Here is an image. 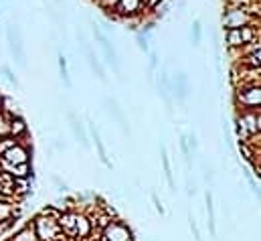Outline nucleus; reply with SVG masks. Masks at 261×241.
Segmentation results:
<instances>
[{"mask_svg": "<svg viewBox=\"0 0 261 241\" xmlns=\"http://www.w3.org/2000/svg\"><path fill=\"white\" fill-rule=\"evenodd\" d=\"M221 23H223V29L229 31V29H241V27L259 23V19L253 17V15H249L245 9L225 7V13H223V17H221Z\"/></svg>", "mask_w": 261, "mask_h": 241, "instance_id": "1", "label": "nucleus"}, {"mask_svg": "<svg viewBox=\"0 0 261 241\" xmlns=\"http://www.w3.org/2000/svg\"><path fill=\"white\" fill-rule=\"evenodd\" d=\"M115 19H125V17H138L144 13V3L142 0H117L113 9Z\"/></svg>", "mask_w": 261, "mask_h": 241, "instance_id": "2", "label": "nucleus"}, {"mask_svg": "<svg viewBox=\"0 0 261 241\" xmlns=\"http://www.w3.org/2000/svg\"><path fill=\"white\" fill-rule=\"evenodd\" d=\"M93 37L99 41V47H101V51H103V55H105V61H107L109 65H113L115 73H119V61H117V55H115V51H113L111 43L107 41V37L97 29V25H95V23H93Z\"/></svg>", "mask_w": 261, "mask_h": 241, "instance_id": "3", "label": "nucleus"}, {"mask_svg": "<svg viewBox=\"0 0 261 241\" xmlns=\"http://www.w3.org/2000/svg\"><path fill=\"white\" fill-rule=\"evenodd\" d=\"M7 39H9V45H11V51L15 55V59L25 67V47H23V37H21V31L17 27H9L7 29Z\"/></svg>", "mask_w": 261, "mask_h": 241, "instance_id": "4", "label": "nucleus"}, {"mask_svg": "<svg viewBox=\"0 0 261 241\" xmlns=\"http://www.w3.org/2000/svg\"><path fill=\"white\" fill-rule=\"evenodd\" d=\"M239 101L247 107H257L259 105V85H247L239 89Z\"/></svg>", "mask_w": 261, "mask_h": 241, "instance_id": "5", "label": "nucleus"}, {"mask_svg": "<svg viewBox=\"0 0 261 241\" xmlns=\"http://www.w3.org/2000/svg\"><path fill=\"white\" fill-rule=\"evenodd\" d=\"M81 41H83V45H85V53H87V61H89V65H91V69L97 73V77L101 79V81H105V71H103V67L99 65V61H97V57H95V53L91 51V47L85 43V39L81 37Z\"/></svg>", "mask_w": 261, "mask_h": 241, "instance_id": "6", "label": "nucleus"}, {"mask_svg": "<svg viewBox=\"0 0 261 241\" xmlns=\"http://www.w3.org/2000/svg\"><path fill=\"white\" fill-rule=\"evenodd\" d=\"M174 95L180 99V101H184L186 99V95H188V79H186V75L184 73H178L176 77H174Z\"/></svg>", "mask_w": 261, "mask_h": 241, "instance_id": "7", "label": "nucleus"}, {"mask_svg": "<svg viewBox=\"0 0 261 241\" xmlns=\"http://www.w3.org/2000/svg\"><path fill=\"white\" fill-rule=\"evenodd\" d=\"M225 45L229 49H241L245 45L243 37H241V29H229L227 35H225Z\"/></svg>", "mask_w": 261, "mask_h": 241, "instance_id": "8", "label": "nucleus"}, {"mask_svg": "<svg viewBox=\"0 0 261 241\" xmlns=\"http://www.w3.org/2000/svg\"><path fill=\"white\" fill-rule=\"evenodd\" d=\"M105 105H107V109H109V113L117 119L119 122V126L125 130V117H123V113H121V109H119V105L113 101V99H105Z\"/></svg>", "mask_w": 261, "mask_h": 241, "instance_id": "9", "label": "nucleus"}, {"mask_svg": "<svg viewBox=\"0 0 261 241\" xmlns=\"http://www.w3.org/2000/svg\"><path fill=\"white\" fill-rule=\"evenodd\" d=\"M5 156H7V160H9V162H15V164H23V162H27V152H25L23 148H19V146H17V148H11Z\"/></svg>", "mask_w": 261, "mask_h": 241, "instance_id": "10", "label": "nucleus"}, {"mask_svg": "<svg viewBox=\"0 0 261 241\" xmlns=\"http://www.w3.org/2000/svg\"><path fill=\"white\" fill-rule=\"evenodd\" d=\"M109 231H113V237H111V235L107 237L109 241H127V239H129V231L123 229V227H119V225L109 227Z\"/></svg>", "mask_w": 261, "mask_h": 241, "instance_id": "11", "label": "nucleus"}, {"mask_svg": "<svg viewBox=\"0 0 261 241\" xmlns=\"http://www.w3.org/2000/svg\"><path fill=\"white\" fill-rule=\"evenodd\" d=\"M59 69H61L63 83H65L67 87H71V79H69V71H67V61H65V57H63V55L59 57Z\"/></svg>", "mask_w": 261, "mask_h": 241, "instance_id": "12", "label": "nucleus"}, {"mask_svg": "<svg viewBox=\"0 0 261 241\" xmlns=\"http://www.w3.org/2000/svg\"><path fill=\"white\" fill-rule=\"evenodd\" d=\"M91 132H93V138H95V146H97V152H99V158L105 162V164H109L107 162V156H105V148H103V144H101V140H99V134H97V130L91 126Z\"/></svg>", "mask_w": 261, "mask_h": 241, "instance_id": "13", "label": "nucleus"}, {"mask_svg": "<svg viewBox=\"0 0 261 241\" xmlns=\"http://www.w3.org/2000/svg\"><path fill=\"white\" fill-rule=\"evenodd\" d=\"M207 211H209V227H211V233L215 235V211H213V197L207 195Z\"/></svg>", "mask_w": 261, "mask_h": 241, "instance_id": "14", "label": "nucleus"}, {"mask_svg": "<svg viewBox=\"0 0 261 241\" xmlns=\"http://www.w3.org/2000/svg\"><path fill=\"white\" fill-rule=\"evenodd\" d=\"M201 35H203L201 23L194 21V25H192V29H190V41H192V45H199V43H201Z\"/></svg>", "mask_w": 261, "mask_h": 241, "instance_id": "15", "label": "nucleus"}, {"mask_svg": "<svg viewBox=\"0 0 261 241\" xmlns=\"http://www.w3.org/2000/svg\"><path fill=\"white\" fill-rule=\"evenodd\" d=\"M162 162H164V172H166L168 185H170V189L174 191V180H172V172H170V164H168V156H166V150H164V148H162Z\"/></svg>", "mask_w": 261, "mask_h": 241, "instance_id": "16", "label": "nucleus"}, {"mask_svg": "<svg viewBox=\"0 0 261 241\" xmlns=\"http://www.w3.org/2000/svg\"><path fill=\"white\" fill-rule=\"evenodd\" d=\"M136 41H138V47H140V49H142L144 53H148V43H146V35H142V33H140V35L136 37Z\"/></svg>", "mask_w": 261, "mask_h": 241, "instance_id": "17", "label": "nucleus"}, {"mask_svg": "<svg viewBox=\"0 0 261 241\" xmlns=\"http://www.w3.org/2000/svg\"><path fill=\"white\" fill-rule=\"evenodd\" d=\"M3 73H5V75H7V79H9V81H11V83H15V85H19V79H17V77H15V75H13V71H11V69H9V67H7V65H5V67H3Z\"/></svg>", "mask_w": 261, "mask_h": 241, "instance_id": "18", "label": "nucleus"}, {"mask_svg": "<svg viewBox=\"0 0 261 241\" xmlns=\"http://www.w3.org/2000/svg\"><path fill=\"white\" fill-rule=\"evenodd\" d=\"M190 229H192V233H194V239H197V241H203L201 231H199V227H197V223H194V219H192V217H190Z\"/></svg>", "mask_w": 261, "mask_h": 241, "instance_id": "19", "label": "nucleus"}, {"mask_svg": "<svg viewBox=\"0 0 261 241\" xmlns=\"http://www.w3.org/2000/svg\"><path fill=\"white\" fill-rule=\"evenodd\" d=\"M7 132H11V126L5 122V117L0 115V134H7Z\"/></svg>", "mask_w": 261, "mask_h": 241, "instance_id": "20", "label": "nucleus"}, {"mask_svg": "<svg viewBox=\"0 0 261 241\" xmlns=\"http://www.w3.org/2000/svg\"><path fill=\"white\" fill-rule=\"evenodd\" d=\"M190 146L197 148V138H194V134H190Z\"/></svg>", "mask_w": 261, "mask_h": 241, "instance_id": "21", "label": "nucleus"}, {"mask_svg": "<svg viewBox=\"0 0 261 241\" xmlns=\"http://www.w3.org/2000/svg\"><path fill=\"white\" fill-rule=\"evenodd\" d=\"M55 3H57V5H61V3H63V0H55Z\"/></svg>", "mask_w": 261, "mask_h": 241, "instance_id": "22", "label": "nucleus"}]
</instances>
